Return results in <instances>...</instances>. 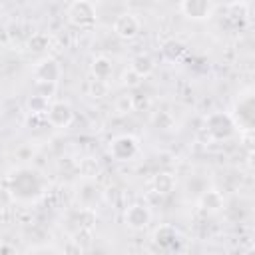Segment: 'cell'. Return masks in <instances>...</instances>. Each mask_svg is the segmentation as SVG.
<instances>
[{"label": "cell", "mask_w": 255, "mask_h": 255, "mask_svg": "<svg viewBox=\"0 0 255 255\" xmlns=\"http://www.w3.org/2000/svg\"><path fill=\"white\" fill-rule=\"evenodd\" d=\"M8 187H10V193L20 201H36L46 191L42 173H38L32 167L14 169L8 175Z\"/></svg>", "instance_id": "6da1fadb"}, {"label": "cell", "mask_w": 255, "mask_h": 255, "mask_svg": "<svg viewBox=\"0 0 255 255\" xmlns=\"http://www.w3.org/2000/svg\"><path fill=\"white\" fill-rule=\"evenodd\" d=\"M68 22L78 30H92L98 24V10L96 4L90 0H76L66 10Z\"/></svg>", "instance_id": "7a4b0ae2"}, {"label": "cell", "mask_w": 255, "mask_h": 255, "mask_svg": "<svg viewBox=\"0 0 255 255\" xmlns=\"http://www.w3.org/2000/svg\"><path fill=\"white\" fill-rule=\"evenodd\" d=\"M108 151L116 161H131V159H135L139 155V139L135 135H131V133L116 135L110 141Z\"/></svg>", "instance_id": "3957f363"}, {"label": "cell", "mask_w": 255, "mask_h": 255, "mask_svg": "<svg viewBox=\"0 0 255 255\" xmlns=\"http://www.w3.org/2000/svg\"><path fill=\"white\" fill-rule=\"evenodd\" d=\"M229 118L233 120L235 128H241L245 131L253 129V92L247 90L245 94L239 96V100L233 106V114H229Z\"/></svg>", "instance_id": "277c9868"}, {"label": "cell", "mask_w": 255, "mask_h": 255, "mask_svg": "<svg viewBox=\"0 0 255 255\" xmlns=\"http://www.w3.org/2000/svg\"><path fill=\"white\" fill-rule=\"evenodd\" d=\"M177 10L187 18V20H193V22H205L209 20L215 10H217V4L211 2V0H183L177 4Z\"/></svg>", "instance_id": "5b68a950"}, {"label": "cell", "mask_w": 255, "mask_h": 255, "mask_svg": "<svg viewBox=\"0 0 255 255\" xmlns=\"http://www.w3.org/2000/svg\"><path fill=\"white\" fill-rule=\"evenodd\" d=\"M205 128H207V131L213 139H227L235 133L233 120L229 118V114H223V112L209 114L207 120H205Z\"/></svg>", "instance_id": "8992f818"}, {"label": "cell", "mask_w": 255, "mask_h": 255, "mask_svg": "<svg viewBox=\"0 0 255 255\" xmlns=\"http://www.w3.org/2000/svg\"><path fill=\"white\" fill-rule=\"evenodd\" d=\"M149 221H151V209L141 201L129 203L126 207V211H124V223L133 231L145 229L149 225Z\"/></svg>", "instance_id": "52a82bcc"}, {"label": "cell", "mask_w": 255, "mask_h": 255, "mask_svg": "<svg viewBox=\"0 0 255 255\" xmlns=\"http://www.w3.org/2000/svg\"><path fill=\"white\" fill-rule=\"evenodd\" d=\"M62 64L54 58V56H44L42 60L36 62L34 66V78L36 82H50V84H58L62 80Z\"/></svg>", "instance_id": "ba28073f"}, {"label": "cell", "mask_w": 255, "mask_h": 255, "mask_svg": "<svg viewBox=\"0 0 255 255\" xmlns=\"http://www.w3.org/2000/svg\"><path fill=\"white\" fill-rule=\"evenodd\" d=\"M46 120L52 128H58V129L70 128L74 122V108L68 102H60V100L52 102L48 112H46Z\"/></svg>", "instance_id": "9c48e42d"}, {"label": "cell", "mask_w": 255, "mask_h": 255, "mask_svg": "<svg viewBox=\"0 0 255 255\" xmlns=\"http://www.w3.org/2000/svg\"><path fill=\"white\" fill-rule=\"evenodd\" d=\"M141 32V22L133 12H122L114 20V34L122 40H133Z\"/></svg>", "instance_id": "30bf717a"}, {"label": "cell", "mask_w": 255, "mask_h": 255, "mask_svg": "<svg viewBox=\"0 0 255 255\" xmlns=\"http://www.w3.org/2000/svg\"><path fill=\"white\" fill-rule=\"evenodd\" d=\"M76 197H78L80 207H84V209H96V205L104 199V191H102V187L94 179H82V183L78 185Z\"/></svg>", "instance_id": "8fae6325"}, {"label": "cell", "mask_w": 255, "mask_h": 255, "mask_svg": "<svg viewBox=\"0 0 255 255\" xmlns=\"http://www.w3.org/2000/svg\"><path fill=\"white\" fill-rule=\"evenodd\" d=\"M197 203H199V207H201L203 211H207V213H217V211L223 209L225 199H223V193H221L219 189L209 187V189H203V191H201Z\"/></svg>", "instance_id": "7c38bea8"}, {"label": "cell", "mask_w": 255, "mask_h": 255, "mask_svg": "<svg viewBox=\"0 0 255 255\" xmlns=\"http://www.w3.org/2000/svg\"><path fill=\"white\" fill-rule=\"evenodd\" d=\"M26 50L30 52V54H36V56H42V54H46L48 50H50V46H52V38L46 34V32H34V34H30L28 38H26Z\"/></svg>", "instance_id": "4fadbf2b"}, {"label": "cell", "mask_w": 255, "mask_h": 255, "mask_svg": "<svg viewBox=\"0 0 255 255\" xmlns=\"http://www.w3.org/2000/svg\"><path fill=\"white\" fill-rule=\"evenodd\" d=\"M129 70L135 72L139 78H147V76H151L153 70H155V60H153L149 54H145V52L135 54V56L131 58V62H129Z\"/></svg>", "instance_id": "5bb4252c"}, {"label": "cell", "mask_w": 255, "mask_h": 255, "mask_svg": "<svg viewBox=\"0 0 255 255\" xmlns=\"http://www.w3.org/2000/svg\"><path fill=\"white\" fill-rule=\"evenodd\" d=\"M90 70H92L94 80L108 82V80L114 76V62H112L108 56H104V54H102V56H96V58L92 60Z\"/></svg>", "instance_id": "9a60e30c"}, {"label": "cell", "mask_w": 255, "mask_h": 255, "mask_svg": "<svg viewBox=\"0 0 255 255\" xmlns=\"http://www.w3.org/2000/svg\"><path fill=\"white\" fill-rule=\"evenodd\" d=\"M183 54H185V44L175 40V38H169V40H165L161 44V58L171 62V64L179 62L183 58Z\"/></svg>", "instance_id": "2e32d148"}, {"label": "cell", "mask_w": 255, "mask_h": 255, "mask_svg": "<svg viewBox=\"0 0 255 255\" xmlns=\"http://www.w3.org/2000/svg\"><path fill=\"white\" fill-rule=\"evenodd\" d=\"M153 239H155V243H157L159 247H163V249H171V247L177 243L179 233H177V229H175L173 225H161V227L155 229Z\"/></svg>", "instance_id": "e0dca14e"}, {"label": "cell", "mask_w": 255, "mask_h": 255, "mask_svg": "<svg viewBox=\"0 0 255 255\" xmlns=\"http://www.w3.org/2000/svg\"><path fill=\"white\" fill-rule=\"evenodd\" d=\"M151 183H153L155 193L167 195V193H171V191L175 189V175H173L171 171H157V173L153 175Z\"/></svg>", "instance_id": "ac0fdd59"}, {"label": "cell", "mask_w": 255, "mask_h": 255, "mask_svg": "<svg viewBox=\"0 0 255 255\" xmlns=\"http://www.w3.org/2000/svg\"><path fill=\"white\" fill-rule=\"evenodd\" d=\"M50 104H52L50 100H46V98H42V96H38V94H32V96H28V100H26V110H28L30 116H46Z\"/></svg>", "instance_id": "d6986e66"}, {"label": "cell", "mask_w": 255, "mask_h": 255, "mask_svg": "<svg viewBox=\"0 0 255 255\" xmlns=\"http://www.w3.org/2000/svg\"><path fill=\"white\" fill-rule=\"evenodd\" d=\"M78 169H80L82 179H94V177L100 173V163H98V159H96V157L86 155V157H82V159H80Z\"/></svg>", "instance_id": "ffe728a7"}, {"label": "cell", "mask_w": 255, "mask_h": 255, "mask_svg": "<svg viewBox=\"0 0 255 255\" xmlns=\"http://www.w3.org/2000/svg\"><path fill=\"white\" fill-rule=\"evenodd\" d=\"M108 92H110V84L108 82L94 80V78L88 82V96H92V98H104V96H108Z\"/></svg>", "instance_id": "44dd1931"}, {"label": "cell", "mask_w": 255, "mask_h": 255, "mask_svg": "<svg viewBox=\"0 0 255 255\" xmlns=\"http://www.w3.org/2000/svg\"><path fill=\"white\" fill-rule=\"evenodd\" d=\"M56 90H58V84H50V82H36V90H34V94H38V96H42V98H46V100H50V102H52V98L56 96Z\"/></svg>", "instance_id": "7402d4cb"}, {"label": "cell", "mask_w": 255, "mask_h": 255, "mask_svg": "<svg viewBox=\"0 0 255 255\" xmlns=\"http://www.w3.org/2000/svg\"><path fill=\"white\" fill-rule=\"evenodd\" d=\"M133 110H135L133 96L124 94V96H120V98L116 100V112H120V114H129V112H133Z\"/></svg>", "instance_id": "603a6c76"}, {"label": "cell", "mask_w": 255, "mask_h": 255, "mask_svg": "<svg viewBox=\"0 0 255 255\" xmlns=\"http://www.w3.org/2000/svg\"><path fill=\"white\" fill-rule=\"evenodd\" d=\"M141 80H143V78H139V76H137L135 72H131L129 68L122 74V84H124L126 88H137V86L141 84Z\"/></svg>", "instance_id": "cb8c5ba5"}, {"label": "cell", "mask_w": 255, "mask_h": 255, "mask_svg": "<svg viewBox=\"0 0 255 255\" xmlns=\"http://www.w3.org/2000/svg\"><path fill=\"white\" fill-rule=\"evenodd\" d=\"M28 255H60L52 245H34L30 251H28Z\"/></svg>", "instance_id": "d4e9b609"}, {"label": "cell", "mask_w": 255, "mask_h": 255, "mask_svg": "<svg viewBox=\"0 0 255 255\" xmlns=\"http://www.w3.org/2000/svg\"><path fill=\"white\" fill-rule=\"evenodd\" d=\"M157 118H161V122H157V126H159L161 129H171V128H173V118H171V114L161 112Z\"/></svg>", "instance_id": "484cf974"}, {"label": "cell", "mask_w": 255, "mask_h": 255, "mask_svg": "<svg viewBox=\"0 0 255 255\" xmlns=\"http://www.w3.org/2000/svg\"><path fill=\"white\" fill-rule=\"evenodd\" d=\"M64 255H84V249L76 241H68L64 247Z\"/></svg>", "instance_id": "4316f807"}, {"label": "cell", "mask_w": 255, "mask_h": 255, "mask_svg": "<svg viewBox=\"0 0 255 255\" xmlns=\"http://www.w3.org/2000/svg\"><path fill=\"white\" fill-rule=\"evenodd\" d=\"M0 255H18V253H16V249H14L12 245L2 243V245H0Z\"/></svg>", "instance_id": "83f0119b"}, {"label": "cell", "mask_w": 255, "mask_h": 255, "mask_svg": "<svg viewBox=\"0 0 255 255\" xmlns=\"http://www.w3.org/2000/svg\"><path fill=\"white\" fill-rule=\"evenodd\" d=\"M2 116H4V104L0 102V120H2Z\"/></svg>", "instance_id": "f1b7e54d"}]
</instances>
